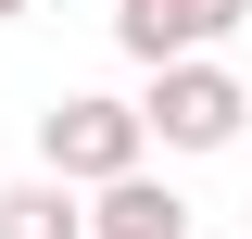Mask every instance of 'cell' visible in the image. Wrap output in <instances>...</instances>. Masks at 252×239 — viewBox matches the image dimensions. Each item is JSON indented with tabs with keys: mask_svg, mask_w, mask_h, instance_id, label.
I'll use <instances>...</instances> for the list:
<instances>
[{
	"mask_svg": "<svg viewBox=\"0 0 252 239\" xmlns=\"http://www.w3.org/2000/svg\"><path fill=\"white\" fill-rule=\"evenodd\" d=\"M139 151H152L139 101L76 89V101H51V114H38V177H63V189H114V177H139Z\"/></svg>",
	"mask_w": 252,
	"mask_h": 239,
	"instance_id": "obj_1",
	"label": "cell"
},
{
	"mask_svg": "<svg viewBox=\"0 0 252 239\" xmlns=\"http://www.w3.org/2000/svg\"><path fill=\"white\" fill-rule=\"evenodd\" d=\"M240 114H252V101H240L227 63H164L152 101H139V126H152L164 151H227V139H240Z\"/></svg>",
	"mask_w": 252,
	"mask_h": 239,
	"instance_id": "obj_2",
	"label": "cell"
},
{
	"mask_svg": "<svg viewBox=\"0 0 252 239\" xmlns=\"http://www.w3.org/2000/svg\"><path fill=\"white\" fill-rule=\"evenodd\" d=\"M240 13H252V0H114V51L164 76V63H202Z\"/></svg>",
	"mask_w": 252,
	"mask_h": 239,
	"instance_id": "obj_3",
	"label": "cell"
},
{
	"mask_svg": "<svg viewBox=\"0 0 252 239\" xmlns=\"http://www.w3.org/2000/svg\"><path fill=\"white\" fill-rule=\"evenodd\" d=\"M89 239H189V202L139 164V177H114V189H89Z\"/></svg>",
	"mask_w": 252,
	"mask_h": 239,
	"instance_id": "obj_4",
	"label": "cell"
},
{
	"mask_svg": "<svg viewBox=\"0 0 252 239\" xmlns=\"http://www.w3.org/2000/svg\"><path fill=\"white\" fill-rule=\"evenodd\" d=\"M0 239H89V202L63 177H13L0 189Z\"/></svg>",
	"mask_w": 252,
	"mask_h": 239,
	"instance_id": "obj_5",
	"label": "cell"
},
{
	"mask_svg": "<svg viewBox=\"0 0 252 239\" xmlns=\"http://www.w3.org/2000/svg\"><path fill=\"white\" fill-rule=\"evenodd\" d=\"M13 13H38V0H0V26H13Z\"/></svg>",
	"mask_w": 252,
	"mask_h": 239,
	"instance_id": "obj_6",
	"label": "cell"
}]
</instances>
